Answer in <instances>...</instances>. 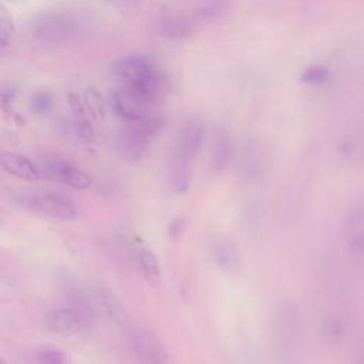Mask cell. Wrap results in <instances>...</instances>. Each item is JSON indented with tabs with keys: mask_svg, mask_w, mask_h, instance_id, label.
I'll list each match as a JSON object with an SVG mask.
<instances>
[{
	"mask_svg": "<svg viewBox=\"0 0 364 364\" xmlns=\"http://www.w3.org/2000/svg\"><path fill=\"white\" fill-rule=\"evenodd\" d=\"M109 75L114 81L112 109L125 121L158 114L156 111L171 88L164 70L146 54H128L115 60Z\"/></svg>",
	"mask_w": 364,
	"mask_h": 364,
	"instance_id": "cell-1",
	"label": "cell"
},
{
	"mask_svg": "<svg viewBox=\"0 0 364 364\" xmlns=\"http://www.w3.org/2000/svg\"><path fill=\"white\" fill-rule=\"evenodd\" d=\"M3 220H4V212L0 209V225L3 223Z\"/></svg>",
	"mask_w": 364,
	"mask_h": 364,
	"instance_id": "cell-25",
	"label": "cell"
},
{
	"mask_svg": "<svg viewBox=\"0 0 364 364\" xmlns=\"http://www.w3.org/2000/svg\"><path fill=\"white\" fill-rule=\"evenodd\" d=\"M138 263L144 277L156 286L161 282V264L156 255L149 249H141L138 252Z\"/></svg>",
	"mask_w": 364,
	"mask_h": 364,
	"instance_id": "cell-16",
	"label": "cell"
},
{
	"mask_svg": "<svg viewBox=\"0 0 364 364\" xmlns=\"http://www.w3.org/2000/svg\"><path fill=\"white\" fill-rule=\"evenodd\" d=\"M97 28L92 10L70 4L44 10L27 24L28 38L46 47H65L88 41Z\"/></svg>",
	"mask_w": 364,
	"mask_h": 364,
	"instance_id": "cell-2",
	"label": "cell"
},
{
	"mask_svg": "<svg viewBox=\"0 0 364 364\" xmlns=\"http://www.w3.org/2000/svg\"><path fill=\"white\" fill-rule=\"evenodd\" d=\"M232 159V139L228 131L218 129L212 139L209 164L215 173H222L226 171Z\"/></svg>",
	"mask_w": 364,
	"mask_h": 364,
	"instance_id": "cell-11",
	"label": "cell"
},
{
	"mask_svg": "<svg viewBox=\"0 0 364 364\" xmlns=\"http://www.w3.org/2000/svg\"><path fill=\"white\" fill-rule=\"evenodd\" d=\"M267 172L266 152L257 139H249L242 151L240 173L249 183L260 182Z\"/></svg>",
	"mask_w": 364,
	"mask_h": 364,
	"instance_id": "cell-9",
	"label": "cell"
},
{
	"mask_svg": "<svg viewBox=\"0 0 364 364\" xmlns=\"http://www.w3.org/2000/svg\"><path fill=\"white\" fill-rule=\"evenodd\" d=\"M321 337L328 344H338L346 337V327L338 318L330 317L321 324Z\"/></svg>",
	"mask_w": 364,
	"mask_h": 364,
	"instance_id": "cell-17",
	"label": "cell"
},
{
	"mask_svg": "<svg viewBox=\"0 0 364 364\" xmlns=\"http://www.w3.org/2000/svg\"><path fill=\"white\" fill-rule=\"evenodd\" d=\"M192 31L191 24L178 16H165L158 21V33L169 38H183Z\"/></svg>",
	"mask_w": 364,
	"mask_h": 364,
	"instance_id": "cell-15",
	"label": "cell"
},
{
	"mask_svg": "<svg viewBox=\"0 0 364 364\" xmlns=\"http://www.w3.org/2000/svg\"><path fill=\"white\" fill-rule=\"evenodd\" d=\"M33 102H34V109H36L37 112H44V111H47V109L50 108V105H51L50 97H47V95H44V94L37 95Z\"/></svg>",
	"mask_w": 364,
	"mask_h": 364,
	"instance_id": "cell-22",
	"label": "cell"
},
{
	"mask_svg": "<svg viewBox=\"0 0 364 364\" xmlns=\"http://www.w3.org/2000/svg\"><path fill=\"white\" fill-rule=\"evenodd\" d=\"M16 36V26L11 14L0 1V47H7Z\"/></svg>",
	"mask_w": 364,
	"mask_h": 364,
	"instance_id": "cell-18",
	"label": "cell"
},
{
	"mask_svg": "<svg viewBox=\"0 0 364 364\" xmlns=\"http://www.w3.org/2000/svg\"><path fill=\"white\" fill-rule=\"evenodd\" d=\"M132 348L139 364H172L161 340L146 328H139L134 333Z\"/></svg>",
	"mask_w": 364,
	"mask_h": 364,
	"instance_id": "cell-8",
	"label": "cell"
},
{
	"mask_svg": "<svg viewBox=\"0 0 364 364\" xmlns=\"http://www.w3.org/2000/svg\"><path fill=\"white\" fill-rule=\"evenodd\" d=\"M185 230V219L182 216H176L172 219V222L169 223V228H168V235L169 237L172 239H178L182 236Z\"/></svg>",
	"mask_w": 364,
	"mask_h": 364,
	"instance_id": "cell-21",
	"label": "cell"
},
{
	"mask_svg": "<svg viewBox=\"0 0 364 364\" xmlns=\"http://www.w3.org/2000/svg\"><path fill=\"white\" fill-rule=\"evenodd\" d=\"M162 124L164 119L158 114L142 119L127 121V125L117 138V148L122 159L128 162L139 161L145 155L151 141L162 128Z\"/></svg>",
	"mask_w": 364,
	"mask_h": 364,
	"instance_id": "cell-4",
	"label": "cell"
},
{
	"mask_svg": "<svg viewBox=\"0 0 364 364\" xmlns=\"http://www.w3.org/2000/svg\"><path fill=\"white\" fill-rule=\"evenodd\" d=\"M94 320L92 307L84 300H74L68 306L51 310L46 317V324L53 333L71 337L90 330Z\"/></svg>",
	"mask_w": 364,
	"mask_h": 364,
	"instance_id": "cell-5",
	"label": "cell"
},
{
	"mask_svg": "<svg viewBox=\"0 0 364 364\" xmlns=\"http://www.w3.org/2000/svg\"><path fill=\"white\" fill-rule=\"evenodd\" d=\"M40 364H67V355L57 348H43L36 354Z\"/></svg>",
	"mask_w": 364,
	"mask_h": 364,
	"instance_id": "cell-20",
	"label": "cell"
},
{
	"mask_svg": "<svg viewBox=\"0 0 364 364\" xmlns=\"http://www.w3.org/2000/svg\"><path fill=\"white\" fill-rule=\"evenodd\" d=\"M101 300H102V306L108 314V317L118 326L122 328H127L131 323L129 314L125 309V306L121 303V300L111 293L109 290H102L101 291Z\"/></svg>",
	"mask_w": 364,
	"mask_h": 364,
	"instance_id": "cell-13",
	"label": "cell"
},
{
	"mask_svg": "<svg viewBox=\"0 0 364 364\" xmlns=\"http://www.w3.org/2000/svg\"><path fill=\"white\" fill-rule=\"evenodd\" d=\"M21 205L31 212L60 220H74L78 218L77 205L64 195L46 192L31 193L21 198Z\"/></svg>",
	"mask_w": 364,
	"mask_h": 364,
	"instance_id": "cell-7",
	"label": "cell"
},
{
	"mask_svg": "<svg viewBox=\"0 0 364 364\" xmlns=\"http://www.w3.org/2000/svg\"><path fill=\"white\" fill-rule=\"evenodd\" d=\"M205 138V127L199 121L186 122L175 141L169 181L176 193H185L192 182L193 162Z\"/></svg>",
	"mask_w": 364,
	"mask_h": 364,
	"instance_id": "cell-3",
	"label": "cell"
},
{
	"mask_svg": "<svg viewBox=\"0 0 364 364\" xmlns=\"http://www.w3.org/2000/svg\"><path fill=\"white\" fill-rule=\"evenodd\" d=\"M36 165L38 168L40 176L46 178L47 181L80 191L91 186V176L84 169L78 168L60 155L46 154L37 159Z\"/></svg>",
	"mask_w": 364,
	"mask_h": 364,
	"instance_id": "cell-6",
	"label": "cell"
},
{
	"mask_svg": "<svg viewBox=\"0 0 364 364\" xmlns=\"http://www.w3.org/2000/svg\"><path fill=\"white\" fill-rule=\"evenodd\" d=\"M215 260L218 266L225 272H235L239 267V252L230 240L222 239L213 249Z\"/></svg>",
	"mask_w": 364,
	"mask_h": 364,
	"instance_id": "cell-14",
	"label": "cell"
},
{
	"mask_svg": "<svg viewBox=\"0 0 364 364\" xmlns=\"http://www.w3.org/2000/svg\"><path fill=\"white\" fill-rule=\"evenodd\" d=\"M330 78V68L321 64H313L303 70L300 81L309 85H318Z\"/></svg>",
	"mask_w": 364,
	"mask_h": 364,
	"instance_id": "cell-19",
	"label": "cell"
},
{
	"mask_svg": "<svg viewBox=\"0 0 364 364\" xmlns=\"http://www.w3.org/2000/svg\"><path fill=\"white\" fill-rule=\"evenodd\" d=\"M346 242L348 247L357 253L364 252V206H358L348 212L344 223Z\"/></svg>",
	"mask_w": 364,
	"mask_h": 364,
	"instance_id": "cell-12",
	"label": "cell"
},
{
	"mask_svg": "<svg viewBox=\"0 0 364 364\" xmlns=\"http://www.w3.org/2000/svg\"><path fill=\"white\" fill-rule=\"evenodd\" d=\"M363 364H364V358H363Z\"/></svg>",
	"mask_w": 364,
	"mask_h": 364,
	"instance_id": "cell-27",
	"label": "cell"
},
{
	"mask_svg": "<svg viewBox=\"0 0 364 364\" xmlns=\"http://www.w3.org/2000/svg\"><path fill=\"white\" fill-rule=\"evenodd\" d=\"M9 3H13V4H21V3H26L27 0H6Z\"/></svg>",
	"mask_w": 364,
	"mask_h": 364,
	"instance_id": "cell-24",
	"label": "cell"
},
{
	"mask_svg": "<svg viewBox=\"0 0 364 364\" xmlns=\"http://www.w3.org/2000/svg\"><path fill=\"white\" fill-rule=\"evenodd\" d=\"M0 168L18 179L34 182L40 179V172L30 158L17 152H0Z\"/></svg>",
	"mask_w": 364,
	"mask_h": 364,
	"instance_id": "cell-10",
	"label": "cell"
},
{
	"mask_svg": "<svg viewBox=\"0 0 364 364\" xmlns=\"http://www.w3.org/2000/svg\"><path fill=\"white\" fill-rule=\"evenodd\" d=\"M0 364H7V363H6V361H4V360L0 357Z\"/></svg>",
	"mask_w": 364,
	"mask_h": 364,
	"instance_id": "cell-26",
	"label": "cell"
},
{
	"mask_svg": "<svg viewBox=\"0 0 364 364\" xmlns=\"http://www.w3.org/2000/svg\"><path fill=\"white\" fill-rule=\"evenodd\" d=\"M111 3L121 11H131L136 7V0H111Z\"/></svg>",
	"mask_w": 364,
	"mask_h": 364,
	"instance_id": "cell-23",
	"label": "cell"
}]
</instances>
